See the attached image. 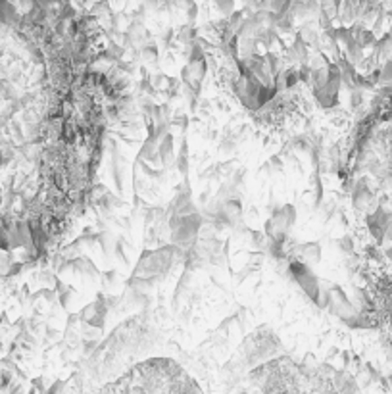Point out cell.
<instances>
[{
	"label": "cell",
	"instance_id": "obj_1",
	"mask_svg": "<svg viewBox=\"0 0 392 394\" xmlns=\"http://www.w3.org/2000/svg\"><path fill=\"white\" fill-rule=\"evenodd\" d=\"M319 254H321V250L317 244H304L302 246V256L308 264H315L319 260Z\"/></svg>",
	"mask_w": 392,
	"mask_h": 394
},
{
	"label": "cell",
	"instance_id": "obj_2",
	"mask_svg": "<svg viewBox=\"0 0 392 394\" xmlns=\"http://www.w3.org/2000/svg\"><path fill=\"white\" fill-rule=\"evenodd\" d=\"M240 212H242V208H240L238 200H227V204L223 206L225 217H236V215H240Z\"/></svg>",
	"mask_w": 392,
	"mask_h": 394
}]
</instances>
